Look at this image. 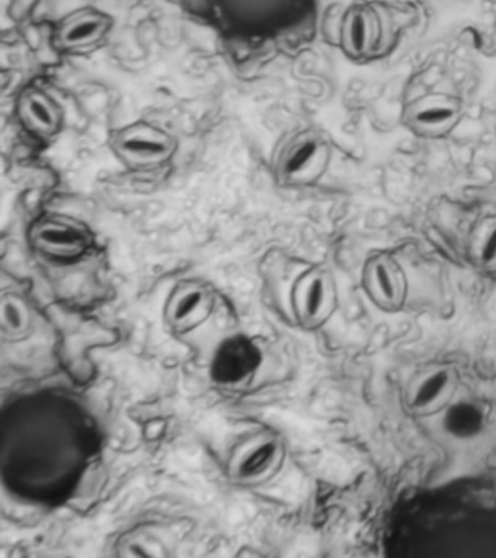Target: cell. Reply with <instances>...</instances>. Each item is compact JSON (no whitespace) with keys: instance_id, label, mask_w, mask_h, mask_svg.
I'll list each match as a JSON object with an SVG mask.
<instances>
[{"instance_id":"1","label":"cell","mask_w":496,"mask_h":558,"mask_svg":"<svg viewBox=\"0 0 496 558\" xmlns=\"http://www.w3.org/2000/svg\"><path fill=\"white\" fill-rule=\"evenodd\" d=\"M373 15L368 9L356 8L348 15L347 35L352 48L360 51L373 37Z\"/></svg>"},{"instance_id":"2","label":"cell","mask_w":496,"mask_h":558,"mask_svg":"<svg viewBox=\"0 0 496 558\" xmlns=\"http://www.w3.org/2000/svg\"><path fill=\"white\" fill-rule=\"evenodd\" d=\"M106 20L99 16L81 17L68 26L64 31V43L76 46V44H86L101 37L104 29H106Z\"/></svg>"},{"instance_id":"3","label":"cell","mask_w":496,"mask_h":558,"mask_svg":"<svg viewBox=\"0 0 496 558\" xmlns=\"http://www.w3.org/2000/svg\"><path fill=\"white\" fill-rule=\"evenodd\" d=\"M124 148L134 156L141 157H159L168 151L167 144L158 142V140L132 137L125 140Z\"/></svg>"},{"instance_id":"4","label":"cell","mask_w":496,"mask_h":558,"mask_svg":"<svg viewBox=\"0 0 496 558\" xmlns=\"http://www.w3.org/2000/svg\"><path fill=\"white\" fill-rule=\"evenodd\" d=\"M276 453V447L273 444L263 445V447L252 452L246 461L242 464V473L245 474H258L261 471L267 469L269 462H271Z\"/></svg>"},{"instance_id":"5","label":"cell","mask_w":496,"mask_h":558,"mask_svg":"<svg viewBox=\"0 0 496 558\" xmlns=\"http://www.w3.org/2000/svg\"><path fill=\"white\" fill-rule=\"evenodd\" d=\"M316 153V144L315 143H304L302 146L298 148L291 155L289 161H287L286 170L289 173L300 172L312 160V157L315 156Z\"/></svg>"},{"instance_id":"6","label":"cell","mask_w":496,"mask_h":558,"mask_svg":"<svg viewBox=\"0 0 496 558\" xmlns=\"http://www.w3.org/2000/svg\"><path fill=\"white\" fill-rule=\"evenodd\" d=\"M29 112L43 126H53L55 116L51 109L40 99H33L29 104Z\"/></svg>"},{"instance_id":"7","label":"cell","mask_w":496,"mask_h":558,"mask_svg":"<svg viewBox=\"0 0 496 558\" xmlns=\"http://www.w3.org/2000/svg\"><path fill=\"white\" fill-rule=\"evenodd\" d=\"M324 301V283L320 279L313 281L306 296V308L309 314H316Z\"/></svg>"},{"instance_id":"8","label":"cell","mask_w":496,"mask_h":558,"mask_svg":"<svg viewBox=\"0 0 496 558\" xmlns=\"http://www.w3.org/2000/svg\"><path fill=\"white\" fill-rule=\"evenodd\" d=\"M452 117V112L450 109L446 108H433L426 109V111L421 112L418 116V121L422 122V124H441V122L450 120Z\"/></svg>"},{"instance_id":"9","label":"cell","mask_w":496,"mask_h":558,"mask_svg":"<svg viewBox=\"0 0 496 558\" xmlns=\"http://www.w3.org/2000/svg\"><path fill=\"white\" fill-rule=\"evenodd\" d=\"M199 301H202V294H199V292H191V294L185 295L177 305L176 317L184 318L189 316V314L193 313L194 308L197 307Z\"/></svg>"},{"instance_id":"10","label":"cell","mask_w":496,"mask_h":558,"mask_svg":"<svg viewBox=\"0 0 496 558\" xmlns=\"http://www.w3.org/2000/svg\"><path fill=\"white\" fill-rule=\"evenodd\" d=\"M443 386V377H434L433 379H430V381L421 388L420 397H418V399H420V403H428L430 400H433L434 397L441 391Z\"/></svg>"},{"instance_id":"11","label":"cell","mask_w":496,"mask_h":558,"mask_svg":"<svg viewBox=\"0 0 496 558\" xmlns=\"http://www.w3.org/2000/svg\"><path fill=\"white\" fill-rule=\"evenodd\" d=\"M41 238L55 244H66L76 240V235L69 230L49 229L41 234Z\"/></svg>"},{"instance_id":"12","label":"cell","mask_w":496,"mask_h":558,"mask_svg":"<svg viewBox=\"0 0 496 558\" xmlns=\"http://www.w3.org/2000/svg\"><path fill=\"white\" fill-rule=\"evenodd\" d=\"M377 282L380 283L383 294H385L387 299L394 296V282H391L390 275L386 272L385 268L377 269Z\"/></svg>"},{"instance_id":"13","label":"cell","mask_w":496,"mask_h":558,"mask_svg":"<svg viewBox=\"0 0 496 558\" xmlns=\"http://www.w3.org/2000/svg\"><path fill=\"white\" fill-rule=\"evenodd\" d=\"M482 256L485 262L494 260L496 257V227L492 230L489 238L486 240Z\"/></svg>"},{"instance_id":"14","label":"cell","mask_w":496,"mask_h":558,"mask_svg":"<svg viewBox=\"0 0 496 558\" xmlns=\"http://www.w3.org/2000/svg\"><path fill=\"white\" fill-rule=\"evenodd\" d=\"M5 317L8 323H10L12 327H15V329L16 327H20L21 322H23V318H21L20 310L16 308L14 304L5 305Z\"/></svg>"}]
</instances>
